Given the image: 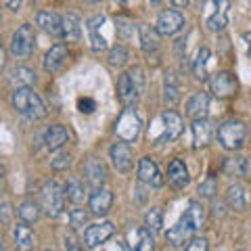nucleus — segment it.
<instances>
[{
  "label": "nucleus",
  "mask_w": 251,
  "mask_h": 251,
  "mask_svg": "<svg viewBox=\"0 0 251 251\" xmlns=\"http://www.w3.org/2000/svg\"><path fill=\"white\" fill-rule=\"evenodd\" d=\"M145 90V74L140 67H134L126 72L117 80V99L122 100L124 107H132L138 103L140 94Z\"/></svg>",
  "instance_id": "1"
},
{
  "label": "nucleus",
  "mask_w": 251,
  "mask_h": 251,
  "mask_svg": "<svg viewBox=\"0 0 251 251\" xmlns=\"http://www.w3.org/2000/svg\"><path fill=\"white\" fill-rule=\"evenodd\" d=\"M13 107L27 120H42L46 115V105L29 86H23L13 92Z\"/></svg>",
  "instance_id": "2"
},
{
  "label": "nucleus",
  "mask_w": 251,
  "mask_h": 251,
  "mask_svg": "<svg viewBox=\"0 0 251 251\" xmlns=\"http://www.w3.org/2000/svg\"><path fill=\"white\" fill-rule=\"evenodd\" d=\"M245 138H247V128L239 120H228L218 128V140L226 151H239L245 145Z\"/></svg>",
  "instance_id": "3"
},
{
  "label": "nucleus",
  "mask_w": 251,
  "mask_h": 251,
  "mask_svg": "<svg viewBox=\"0 0 251 251\" xmlns=\"http://www.w3.org/2000/svg\"><path fill=\"white\" fill-rule=\"evenodd\" d=\"M140 130H143V122H140V117L136 115L134 109L126 107L122 111V115L117 117L115 134L120 136V140H124V143H134V140L140 136Z\"/></svg>",
  "instance_id": "4"
},
{
  "label": "nucleus",
  "mask_w": 251,
  "mask_h": 251,
  "mask_svg": "<svg viewBox=\"0 0 251 251\" xmlns=\"http://www.w3.org/2000/svg\"><path fill=\"white\" fill-rule=\"evenodd\" d=\"M40 199H42V209L50 218L61 216L63 207H65V191L61 188L59 182H54V180L46 182L40 191Z\"/></svg>",
  "instance_id": "5"
},
{
  "label": "nucleus",
  "mask_w": 251,
  "mask_h": 251,
  "mask_svg": "<svg viewBox=\"0 0 251 251\" xmlns=\"http://www.w3.org/2000/svg\"><path fill=\"white\" fill-rule=\"evenodd\" d=\"M31 50H34V27L29 23L23 25L13 34L11 40V54L15 59H27Z\"/></svg>",
  "instance_id": "6"
},
{
  "label": "nucleus",
  "mask_w": 251,
  "mask_h": 251,
  "mask_svg": "<svg viewBox=\"0 0 251 251\" xmlns=\"http://www.w3.org/2000/svg\"><path fill=\"white\" fill-rule=\"evenodd\" d=\"M209 88L214 92V97L218 99H228L237 92L239 84H237V77H234L230 72H218L211 75L209 80Z\"/></svg>",
  "instance_id": "7"
},
{
  "label": "nucleus",
  "mask_w": 251,
  "mask_h": 251,
  "mask_svg": "<svg viewBox=\"0 0 251 251\" xmlns=\"http://www.w3.org/2000/svg\"><path fill=\"white\" fill-rule=\"evenodd\" d=\"M113 232H115V226H113L111 222L92 224V226H88V228H86V232H84V243H86V247L97 249V247H100L103 243H107L109 239H111Z\"/></svg>",
  "instance_id": "8"
},
{
  "label": "nucleus",
  "mask_w": 251,
  "mask_h": 251,
  "mask_svg": "<svg viewBox=\"0 0 251 251\" xmlns=\"http://www.w3.org/2000/svg\"><path fill=\"white\" fill-rule=\"evenodd\" d=\"M184 27V17L180 11H174V9H168L159 13V17H157V31H159V36H174L176 31H180Z\"/></svg>",
  "instance_id": "9"
},
{
  "label": "nucleus",
  "mask_w": 251,
  "mask_h": 251,
  "mask_svg": "<svg viewBox=\"0 0 251 251\" xmlns=\"http://www.w3.org/2000/svg\"><path fill=\"white\" fill-rule=\"evenodd\" d=\"M161 122H163V132L161 136L157 138V143H172L176 140L180 134H182V117H180L176 111H166L161 115Z\"/></svg>",
  "instance_id": "10"
},
{
  "label": "nucleus",
  "mask_w": 251,
  "mask_h": 251,
  "mask_svg": "<svg viewBox=\"0 0 251 251\" xmlns=\"http://www.w3.org/2000/svg\"><path fill=\"white\" fill-rule=\"evenodd\" d=\"M111 161H113V168L120 172V174H128L132 170V163H134V157H132V149L128 147V143H115L111 147Z\"/></svg>",
  "instance_id": "11"
},
{
  "label": "nucleus",
  "mask_w": 251,
  "mask_h": 251,
  "mask_svg": "<svg viewBox=\"0 0 251 251\" xmlns=\"http://www.w3.org/2000/svg\"><path fill=\"white\" fill-rule=\"evenodd\" d=\"M230 19V0H216L214 13L207 17V27L211 31H222Z\"/></svg>",
  "instance_id": "12"
},
{
  "label": "nucleus",
  "mask_w": 251,
  "mask_h": 251,
  "mask_svg": "<svg viewBox=\"0 0 251 251\" xmlns=\"http://www.w3.org/2000/svg\"><path fill=\"white\" fill-rule=\"evenodd\" d=\"M69 59V50L65 44H54L52 49L46 52L44 57V69L49 74H59L63 67H65V63Z\"/></svg>",
  "instance_id": "13"
},
{
  "label": "nucleus",
  "mask_w": 251,
  "mask_h": 251,
  "mask_svg": "<svg viewBox=\"0 0 251 251\" xmlns=\"http://www.w3.org/2000/svg\"><path fill=\"white\" fill-rule=\"evenodd\" d=\"M138 180L140 182H145L149 186H161L163 184V176L159 168H157V163L151 159V157H143L138 163Z\"/></svg>",
  "instance_id": "14"
},
{
  "label": "nucleus",
  "mask_w": 251,
  "mask_h": 251,
  "mask_svg": "<svg viewBox=\"0 0 251 251\" xmlns=\"http://www.w3.org/2000/svg\"><path fill=\"white\" fill-rule=\"evenodd\" d=\"M84 176L88 184H92L94 188H100L107 180V166L100 159H97V157H92L84 166Z\"/></svg>",
  "instance_id": "15"
},
{
  "label": "nucleus",
  "mask_w": 251,
  "mask_h": 251,
  "mask_svg": "<svg viewBox=\"0 0 251 251\" xmlns=\"http://www.w3.org/2000/svg\"><path fill=\"white\" fill-rule=\"evenodd\" d=\"M111 205H113V193L107 191V188H97L88 199V207L97 216H105L111 209Z\"/></svg>",
  "instance_id": "16"
},
{
  "label": "nucleus",
  "mask_w": 251,
  "mask_h": 251,
  "mask_svg": "<svg viewBox=\"0 0 251 251\" xmlns=\"http://www.w3.org/2000/svg\"><path fill=\"white\" fill-rule=\"evenodd\" d=\"M180 220H182L193 232H199L203 228V224H205V207H203L199 201H191L188 203V209L184 211V216Z\"/></svg>",
  "instance_id": "17"
},
{
  "label": "nucleus",
  "mask_w": 251,
  "mask_h": 251,
  "mask_svg": "<svg viewBox=\"0 0 251 251\" xmlns=\"http://www.w3.org/2000/svg\"><path fill=\"white\" fill-rule=\"evenodd\" d=\"M36 23L46 34L50 36H63V17L52 11H40L36 15Z\"/></svg>",
  "instance_id": "18"
},
{
  "label": "nucleus",
  "mask_w": 251,
  "mask_h": 251,
  "mask_svg": "<svg viewBox=\"0 0 251 251\" xmlns=\"http://www.w3.org/2000/svg\"><path fill=\"white\" fill-rule=\"evenodd\" d=\"M67 140H69V134L61 124H52L50 128L44 132V147L49 149V151H59L63 145H67Z\"/></svg>",
  "instance_id": "19"
},
{
  "label": "nucleus",
  "mask_w": 251,
  "mask_h": 251,
  "mask_svg": "<svg viewBox=\"0 0 251 251\" xmlns=\"http://www.w3.org/2000/svg\"><path fill=\"white\" fill-rule=\"evenodd\" d=\"M214 138V126H211L205 117L203 120H195L193 122V143L197 149L207 147Z\"/></svg>",
  "instance_id": "20"
},
{
  "label": "nucleus",
  "mask_w": 251,
  "mask_h": 251,
  "mask_svg": "<svg viewBox=\"0 0 251 251\" xmlns=\"http://www.w3.org/2000/svg\"><path fill=\"white\" fill-rule=\"evenodd\" d=\"M207 109H209V99L203 92H195L186 100V115L193 117V120H203L207 115Z\"/></svg>",
  "instance_id": "21"
},
{
  "label": "nucleus",
  "mask_w": 251,
  "mask_h": 251,
  "mask_svg": "<svg viewBox=\"0 0 251 251\" xmlns=\"http://www.w3.org/2000/svg\"><path fill=\"white\" fill-rule=\"evenodd\" d=\"M130 247L132 251H153L155 249V239H153V232L147 228V226H140V228L132 230L130 232Z\"/></svg>",
  "instance_id": "22"
},
{
  "label": "nucleus",
  "mask_w": 251,
  "mask_h": 251,
  "mask_svg": "<svg viewBox=\"0 0 251 251\" xmlns=\"http://www.w3.org/2000/svg\"><path fill=\"white\" fill-rule=\"evenodd\" d=\"M168 180L172 182L174 188H184L188 182H191V176H188V170L184 166V161L180 159H172L168 166Z\"/></svg>",
  "instance_id": "23"
},
{
  "label": "nucleus",
  "mask_w": 251,
  "mask_h": 251,
  "mask_svg": "<svg viewBox=\"0 0 251 251\" xmlns=\"http://www.w3.org/2000/svg\"><path fill=\"white\" fill-rule=\"evenodd\" d=\"M13 239H15V247L19 251H31L36 245V239H34V232H31L29 226L23 222V224H17L13 228Z\"/></svg>",
  "instance_id": "24"
},
{
  "label": "nucleus",
  "mask_w": 251,
  "mask_h": 251,
  "mask_svg": "<svg viewBox=\"0 0 251 251\" xmlns=\"http://www.w3.org/2000/svg\"><path fill=\"white\" fill-rule=\"evenodd\" d=\"M138 36H140V46L145 52H155L159 49V31L151 25H138Z\"/></svg>",
  "instance_id": "25"
},
{
  "label": "nucleus",
  "mask_w": 251,
  "mask_h": 251,
  "mask_svg": "<svg viewBox=\"0 0 251 251\" xmlns=\"http://www.w3.org/2000/svg\"><path fill=\"white\" fill-rule=\"evenodd\" d=\"M193 234H195V232L188 228V226L182 222V220H180L178 224H174V226H172V228L168 230L166 237H168V243H170V245L180 247V245H184V243L191 241V239H193Z\"/></svg>",
  "instance_id": "26"
},
{
  "label": "nucleus",
  "mask_w": 251,
  "mask_h": 251,
  "mask_svg": "<svg viewBox=\"0 0 251 251\" xmlns=\"http://www.w3.org/2000/svg\"><path fill=\"white\" fill-rule=\"evenodd\" d=\"M103 23H105V17H94L88 21V31H90V46H92V50H105L107 49V40H105V36L100 34V27H103Z\"/></svg>",
  "instance_id": "27"
},
{
  "label": "nucleus",
  "mask_w": 251,
  "mask_h": 251,
  "mask_svg": "<svg viewBox=\"0 0 251 251\" xmlns=\"http://www.w3.org/2000/svg\"><path fill=\"white\" fill-rule=\"evenodd\" d=\"M63 191H65L67 201H72L74 205H80V203H84V199H86V186L80 178H69Z\"/></svg>",
  "instance_id": "28"
},
{
  "label": "nucleus",
  "mask_w": 251,
  "mask_h": 251,
  "mask_svg": "<svg viewBox=\"0 0 251 251\" xmlns=\"http://www.w3.org/2000/svg\"><path fill=\"white\" fill-rule=\"evenodd\" d=\"M82 36V25L75 15H65L63 17V38L67 42H77Z\"/></svg>",
  "instance_id": "29"
},
{
  "label": "nucleus",
  "mask_w": 251,
  "mask_h": 251,
  "mask_svg": "<svg viewBox=\"0 0 251 251\" xmlns=\"http://www.w3.org/2000/svg\"><path fill=\"white\" fill-rule=\"evenodd\" d=\"M226 203L237 209V211H243L247 207V195H245V188H243L241 184H232L228 191H226Z\"/></svg>",
  "instance_id": "30"
},
{
  "label": "nucleus",
  "mask_w": 251,
  "mask_h": 251,
  "mask_svg": "<svg viewBox=\"0 0 251 251\" xmlns=\"http://www.w3.org/2000/svg\"><path fill=\"white\" fill-rule=\"evenodd\" d=\"M209 57H211L209 49H205V46H203V49H199L197 59H195V63H193V74H195V77H197V80H207Z\"/></svg>",
  "instance_id": "31"
},
{
  "label": "nucleus",
  "mask_w": 251,
  "mask_h": 251,
  "mask_svg": "<svg viewBox=\"0 0 251 251\" xmlns=\"http://www.w3.org/2000/svg\"><path fill=\"white\" fill-rule=\"evenodd\" d=\"M226 176H247V157H228L224 161Z\"/></svg>",
  "instance_id": "32"
},
{
  "label": "nucleus",
  "mask_w": 251,
  "mask_h": 251,
  "mask_svg": "<svg viewBox=\"0 0 251 251\" xmlns=\"http://www.w3.org/2000/svg\"><path fill=\"white\" fill-rule=\"evenodd\" d=\"M17 214L25 224H34L40 220V207H38L34 201H23L17 207Z\"/></svg>",
  "instance_id": "33"
},
{
  "label": "nucleus",
  "mask_w": 251,
  "mask_h": 251,
  "mask_svg": "<svg viewBox=\"0 0 251 251\" xmlns=\"http://www.w3.org/2000/svg\"><path fill=\"white\" fill-rule=\"evenodd\" d=\"M174 74H168L166 75V84H163V100H166L168 107H174L178 103V86L174 82Z\"/></svg>",
  "instance_id": "34"
},
{
  "label": "nucleus",
  "mask_w": 251,
  "mask_h": 251,
  "mask_svg": "<svg viewBox=\"0 0 251 251\" xmlns=\"http://www.w3.org/2000/svg\"><path fill=\"white\" fill-rule=\"evenodd\" d=\"M145 222H147V228L151 232H159L163 228V211L159 207H151V211H149L147 218H145Z\"/></svg>",
  "instance_id": "35"
},
{
  "label": "nucleus",
  "mask_w": 251,
  "mask_h": 251,
  "mask_svg": "<svg viewBox=\"0 0 251 251\" xmlns=\"http://www.w3.org/2000/svg\"><path fill=\"white\" fill-rule=\"evenodd\" d=\"M128 49H124V46H115L109 52V65L111 67H124L126 63H128Z\"/></svg>",
  "instance_id": "36"
},
{
  "label": "nucleus",
  "mask_w": 251,
  "mask_h": 251,
  "mask_svg": "<svg viewBox=\"0 0 251 251\" xmlns=\"http://www.w3.org/2000/svg\"><path fill=\"white\" fill-rule=\"evenodd\" d=\"M13 80L17 82V84H21L19 88H23V86H29V84L36 82V74L29 72L27 67H17V69L13 72Z\"/></svg>",
  "instance_id": "37"
},
{
  "label": "nucleus",
  "mask_w": 251,
  "mask_h": 251,
  "mask_svg": "<svg viewBox=\"0 0 251 251\" xmlns=\"http://www.w3.org/2000/svg\"><path fill=\"white\" fill-rule=\"evenodd\" d=\"M115 25H117V34H120V38H124V40H128V38L134 34V25H132V21H130V19L117 17Z\"/></svg>",
  "instance_id": "38"
},
{
  "label": "nucleus",
  "mask_w": 251,
  "mask_h": 251,
  "mask_svg": "<svg viewBox=\"0 0 251 251\" xmlns=\"http://www.w3.org/2000/svg\"><path fill=\"white\" fill-rule=\"evenodd\" d=\"M184 251H209V245L205 239H191L186 243Z\"/></svg>",
  "instance_id": "39"
},
{
  "label": "nucleus",
  "mask_w": 251,
  "mask_h": 251,
  "mask_svg": "<svg viewBox=\"0 0 251 251\" xmlns=\"http://www.w3.org/2000/svg\"><path fill=\"white\" fill-rule=\"evenodd\" d=\"M216 191H218L216 180H205V182L199 186V195H201V197H214Z\"/></svg>",
  "instance_id": "40"
},
{
  "label": "nucleus",
  "mask_w": 251,
  "mask_h": 251,
  "mask_svg": "<svg viewBox=\"0 0 251 251\" xmlns=\"http://www.w3.org/2000/svg\"><path fill=\"white\" fill-rule=\"evenodd\" d=\"M69 218H72V224L74 226H84L86 222H88V214H86L84 209H74Z\"/></svg>",
  "instance_id": "41"
},
{
  "label": "nucleus",
  "mask_w": 251,
  "mask_h": 251,
  "mask_svg": "<svg viewBox=\"0 0 251 251\" xmlns=\"http://www.w3.org/2000/svg\"><path fill=\"white\" fill-rule=\"evenodd\" d=\"M77 107H80V111H82V113H92L97 105H94V100H92V99H80Z\"/></svg>",
  "instance_id": "42"
},
{
  "label": "nucleus",
  "mask_w": 251,
  "mask_h": 251,
  "mask_svg": "<svg viewBox=\"0 0 251 251\" xmlns=\"http://www.w3.org/2000/svg\"><path fill=\"white\" fill-rule=\"evenodd\" d=\"M69 163H72V157H69V155H61V157H57V159L52 161V168L54 170H63V168H67Z\"/></svg>",
  "instance_id": "43"
},
{
  "label": "nucleus",
  "mask_w": 251,
  "mask_h": 251,
  "mask_svg": "<svg viewBox=\"0 0 251 251\" xmlns=\"http://www.w3.org/2000/svg\"><path fill=\"white\" fill-rule=\"evenodd\" d=\"M0 214H2V222H4V224H9V222H11L13 207H11V205H2V207H0Z\"/></svg>",
  "instance_id": "44"
},
{
  "label": "nucleus",
  "mask_w": 251,
  "mask_h": 251,
  "mask_svg": "<svg viewBox=\"0 0 251 251\" xmlns=\"http://www.w3.org/2000/svg\"><path fill=\"white\" fill-rule=\"evenodd\" d=\"M6 6H9L11 11H19L21 9V4H23V0H4Z\"/></svg>",
  "instance_id": "45"
},
{
  "label": "nucleus",
  "mask_w": 251,
  "mask_h": 251,
  "mask_svg": "<svg viewBox=\"0 0 251 251\" xmlns=\"http://www.w3.org/2000/svg\"><path fill=\"white\" fill-rule=\"evenodd\" d=\"M4 65H6V50L2 46V40H0V72L4 69Z\"/></svg>",
  "instance_id": "46"
},
{
  "label": "nucleus",
  "mask_w": 251,
  "mask_h": 251,
  "mask_svg": "<svg viewBox=\"0 0 251 251\" xmlns=\"http://www.w3.org/2000/svg\"><path fill=\"white\" fill-rule=\"evenodd\" d=\"M243 40L247 44V54L251 57V31H245V34H243Z\"/></svg>",
  "instance_id": "47"
},
{
  "label": "nucleus",
  "mask_w": 251,
  "mask_h": 251,
  "mask_svg": "<svg viewBox=\"0 0 251 251\" xmlns=\"http://www.w3.org/2000/svg\"><path fill=\"white\" fill-rule=\"evenodd\" d=\"M170 2H172V4H174V6H176V9H184V6H186L188 2H191V0H170Z\"/></svg>",
  "instance_id": "48"
},
{
  "label": "nucleus",
  "mask_w": 251,
  "mask_h": 251,
  "mask_svg": "<svg viewBox=\"0 0 251 251\" xmlns=\"http://www.w3.org/2000/svg\"><path fill=\"white\" fill-rule=\"evenodd\" d=\"M115 251H132L128 245H124V243H117L115 245Z\"/></svg>",
  "instance_id": "49"
},
{
  "label": "nucleus",
  "mask_w": 251,
  "mask_h": 251,
  "mask_svg": "<svg viewBox=\"0 0 251 251\" xmlns=\"http://www.w3.org/2000/svg\"><path fill=\"white\" fill-rule=\"evenodd\" d=\"M247 176H251V157H247Z\"/></svg>",
  "instance_id": "50"
},
{
  "label": "nucleus",
  "mask_w": 251,
  "mask_h": 251,
  "mask_svg": "<svg viewBox=\"0 0 251 251\" xmlns=\"http://www.w3.org/2000/svg\"><path fill=\"white\" fill-rule=\"evenodd\" d=\"M117 2H120V4H128L130 0H117Z\"/></svg>",
  "instance_id": "51"
},
{
  "label": "nucleus",
  "mask_w": 251,
  "mask_h": 251,
  "mask_svg": "<svg viewBox=\"0 0 251 251\" xmlns=\"http://www.w3.org/2000/svg\"><path fill=\"white\" fill-rule=\"evenodd\" d=\"M0 251H4V247H2V237H0Z\"/></svg>",
  "instance_id": "52"
},
{
  "label": "nucleus",
  "mask_w": 251,
  "mask_h": 251,
  "mask_svg": "<svg viewBox=\"0 0 251 251\" xmlns=\"http://www.w3.org/2000/svg\"><path fill=\"white\" fill-rule=\"evenodd\" d=\"M69 251H84V249H75V247H74V249H69Z\"/></svg>",
  "instance_id": "53"
},
{
  "label": "nucleus",
  "mask_w": 251,
  "mask_h": 251,
  "mask_svg": "<svg viewBox=\"0 0 251 251\" xmlns=\"http://www.w3.org/2000/svg\"><path fill=\"white\" fill-rule=\"evenodd\" d=\"M90 2H100V0H90Z\"/></svg>",
  "instance_id": "54"
},
{
  "label": "nucleus",
  "mask_w": 251,
  "mask_h": 251,
  "mask_svg": "<svg viewBox=\"0 0 251 251\" xmlns=\"http://www.w3.org/2000/svg\"><path fill=\"white\" fill-rule=\"evenodd\" d=\"M46 251H50V249H46Z\"/></svg>",
  "instance_id": "55"
},
{
  "label": "nucleus",
  "mask_w": 251,
  "mask_h": 251,
  "mask_svg": "<svg viewBox=\"0 0 251 251\" xmlns=\"http://www.w3.org/2000/svg\"><path fill=\"white\" fill-rule=\"evenodd\" d=\"M249 2H251V0H249Z\"/></svg>",
  "instance_id": "56"
}]
</instances>
